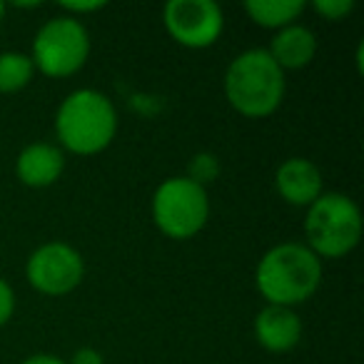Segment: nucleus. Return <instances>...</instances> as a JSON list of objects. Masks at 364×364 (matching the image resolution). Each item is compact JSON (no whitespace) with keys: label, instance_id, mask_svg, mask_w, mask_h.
<instances>
[{"label":"nucleus","instance_id":"21","mask_svg":"<svg viewBox=\"0 0 364 364\" xmlns=\"http://www.w3.org/2000/svg\"><path fill=\"white\" fill-rule=\"evenodd\" d=\"M3 16H6V3L0 0V23H3Z\"/></svg>","mask_w":364,"mask_h":364},{"label":"nucleus","instance_id":"14","mask_svg":"<svg viewBox=\"0 0 364 364\" xmlns=\"http://www.w3.org/2000/svg\"><path fill=\"white\" fill-rule=\"evenodd\" d=\"M33 75H36V65H33L31 55L18 50L0 53V92L3 95L21 92L23 87L31 85Z\"/></svg>","mask_w":364,"mask_h":364},{"label":"nucleus","instance_id":"11","mask_svg":"<svg viewBox=\"0 0 364 364\" xmlns=\"http://www.w3.org/2000/svg\"><path fill=\"white\" fill-rule=\"evenodd\" d=\"M65 170V155L50 142H33L23 147L16 160V175L26 188H50Z\"/></svg>","mask_w":364,"mask_h":364},{"label":"nucleus","instance_id":"1","mask_svg":"<svg viewBox=\"0 0 364 364\" xmlns=\"http://www.w3.org/2000/svg\"><path fill=\"white\" fill-rule=\"evenodd\" d=\"M257 292L267 304H302L322 284V259L302 242H282L262 255L255 269Z\"/></svg>","mask_w":364,"mask_h":364},{"label":"nucleus","instance_id":"7","mask_svg":"<svg viewBox=\"0 0 364 364\" xmlns=\"http://www.w3.org/2000/svg\"><path fill=\"white\" fill-rule=\"evenodd\" d=\"M26 277L36 292L63 297L82 282L85 259L68 242H46L28 257Z\"/></svg>","mask_w":364,"mask_h":364},{"label":"nucleus","instance_id":"18","mask_svg":"<svg viewBox=\"0 0 364 364\" xmlns=\"http://www.w3.org/2000/svg\"><path fill=\"white\" fill-rule=\"evenodd\" d=\"M13 312H16V292L6 279L0 277V327L13 317Z\"/></svg>","mask_w":364,"mask_h":364},{"label":"nucleus","instance_id":"12","mask_svg":"<svg viewBox=\"0 0 364 364\" xmlns=\"http://www.w3.org/2000/svg\"><path fill=\"white\" fill-rule=\"evenodd\" d=\"M269 58L277 63L279 70H302L317 55V38L309 28L292 23V26L277 31L269 43Z\"/></svg>","mask_w":364,"mask_h":364},{"label":"nucleus","instance_id":"5","mask_svg":"<svg viewBox=\"0 0 364 364\" xmlns=\"http://www.w3.org/2000/svg\"><path fill=\"white\" fill-rule=\"evenodd\" d=\"M208 190L188 177H167L152 195V220L157 230L170 240H190L208 225Z\"/></svg>","mask_w":364,"mask_h":364},{"label":"nucleus","instance_id":"9","mask_svg":"<svg viewBox=\"0 0 364 364\" xmlns=\"http://www.w3.org/2000/svg\"><path fill=\"white\" fill-rule=\"evenodd\" d=\"M277 195L292 208H309L324 193V180L319 167L304 157H289L274 172Z\"/></svg>","mask_w":364,"mask_h":364},{"label":"nucleus","instance_id":"3","mask_svg":"<svg viewBox=\"0 0 364 364\" xmlns=\"http://www.w3.org/2000/svg\"><path fill=\"white\" fill-rule=\"evenodd\" d=\"M284 73L264 48H252L235 58L225 73V97L245 117H269L284 100Z\"/></svg>","mask_w":364,"mask_h":364},{"label":"nucleus","instance_id":"20","mask_svg":"<svg viewBox=\"0 0 364 364\" xmlns=\"http://www.w3.org/2000/svg\"><path fill=\"white\" fill-rule=\"evenodd\" d=\"M21 364H68L65 359H60V357H55V354H33V357H28V359H23Z\"/></svg>","mask_w":364,"mask_h":364},{"label":"nucleus","instance_id":"8","mask_svg":"<svg viewBox=\"0 0 364 364\" xmlns=\"http://www.w3.org/2000/svg\"><path fill=\"white\" fill-rule=\"evenodd\" d=\"M162 21L172 41L190 50L215 46L225 31L223 8L215 0H170Z\"/></svg>","mask_w":364,"mask_h":364},{"label":"nucleus","instance_id":"15","mask_svg":"<svg viewBox=\"0 0 364 364\" xmlns=\"http://www.w3.org/2000/svg\"><path fill=\"white\" fill-rule=\"evenodd\" d=\"M220 160L215 152H198V155L190 157L188 162V180L195 182V185H200V188L208 190V185H213L215 180L220 177Z\"/></svg>","mask_w":364,"mask_h":364},{"label":"nucleus","instance_id":"4","mask_svg":"<svg viewBox=\"0 0 364 364\" xmlns=\"http://www.w3.org/2000/svg\"><path fill=\"white\" fill-rule=\"evenodd\" d=\"M362 230L364 223L359 205L342 193H322L307 208V247L319 259H337L349 255L362 240Z\"/></svg>","mask_w":364,"mask_h":364},{"label":"nucleus","instance_id":"2","mask_svg":"<svg viewBox=\"0 0 364 364\" xmlns=\"http://www.w3.org/2000/svg\"><path fill=\"white\" fill-rule=\"evenodd\" d=\"M55 135L73 155H97L117 135L115 105L92 87L73 90L55 112Z\"/></svg>","mask_w":364,"mask_h":364},{"label":"nucleus","instance_id":"6","mask_svg":"<svg viewBox=\"0 0 364 364\" xmlns=\"http://www.w3.org/2000/svg\"><path fill=\"white\" fill-rule=\"evenodd\" d=\"M90 58V33L77 18H50L33 41V65L46 77H70Z\"/></svg>","mask_w":364,"mask_h":364},{"label":"nucleus","instance_id":"16","mask_svg":"<svg viewBox=\"0 0 364 364\" xmlns=\"http://www.w3.org/2000/svg\"><path fill=\"white\" fill-rule=\"evenodd\" d=\"M312 8L324 21L337 23V21H344V18L354 11V0H314Z\"/></svg>","mask_w":364,"mask_h":364},{"label":"nucleus","instance_id":"17","mask_svg":"<svg viewBox=\"0 0 364 364\" xmlns=\"http://www.w3.org/2000/svg\"><path fill=\"white\" fill-rule=\"evenodd\" d=\"M60 8L65 16H87V13H97L105 8V0H60Z\"/></svg>","mask_w":364,"mask_h":364},{"label":"nucleus","instance_id":"10","mask_svg":"<svg viewBox=\"0 0 364 364\" xmlns=\"http://www.w3.org/2000/svg\"><path fill=\"white\" fill-rule=\"evenodd\" d=\"M255 337L259 347H264L267 352H289L302 339V319L289 307L264 304L255 317Z\"/></svg>","mask_w":364,"mask_h":364},{"label":"nucleus","instance_id":"13","mask_svg":"<svg viewBox=\"0 0 364 364\" xmlns=\"http://www.w3.org/2000/svg\"><path fill=\"white\" fill-rule=\"evenodd\" d=\"M245 13H247L255 26L269 28V31H282V28L292 26L302 16L304 3L302 0H247Z\"/></svg>","mask_w":364,"mask_h":364},{"label":"nucleus","instance_id":"19","mask_svg":"<svg viewBox=\"0 0 364 364\" xmlns=\"http://www.w3.org/2000/svg\"><path fill=\"white\" fill-rule=\"evenodd\" d=\"M68 364H105V359H102V354L97 352V349L80 347L75 354H73L70 362H68Z\"/></svg>","mask_w":364,"mask_h":364}]
</instances>
